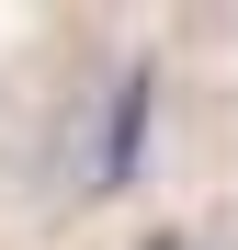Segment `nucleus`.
<instances>
[{"label":"nucleus","instance_id":"f257e3e1","mask_svg":"<svg viewBox=\"0 0 238 250\" xmlns=\"http://www.w3.org/2000/svg\"><path fill=\"white\" fill-rule=\"evenodd\" d=\"M136 137H147V80H125L102 114V159H91V182H136Z\"/></svg>","mask_w":238,"mask_h":250}]
</instances>
